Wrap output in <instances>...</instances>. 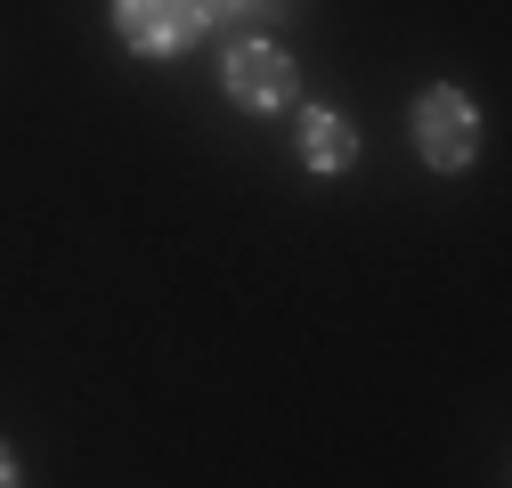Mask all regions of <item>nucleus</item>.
Here are the masks:
<instances>
[{
  "label": "nucleus",
  "mask_w": 512,
  "mask_h": 488,
  "mask_svg": "<svg viewBox=\"0 0 512 488\" xmlns=\"http://www.w3.org/2000/svg\"><path fill=\"white\" fill-rule=\"evenodd\" d=\"M407 122H415V155H423L431 171H472V163H480V106H472L456 82H431Z\"/></svg>",
  "instance_id": "nucleus-1"
},
{
  "label": "nucleus",
  "mask_w": 512,
  "mask_h": 488,
  "mask_svg": "<svg viewBox=\"0 0 512 488\" xmlns=\"http://www.w3.org/2000/svg\"><path fill=\"white\" fill-rule=\"evenodd\" d=\"M220 90H228V106H244V114H285V106L301 98V66H293V49H277L269 33H252V41L228 49Z\"/></svg>",
  "instance_id": "nucleus-2"
},
{
  "label": "nucleus",
  "mask_w": 512,
  "mask_h": 488,
  "mask_svg": "<svg viewBox=\"0 0 512 488\" xmlns=\"http://www.w3.org/2000/svg\"><path fill=\"white\" fill-rule=\"evenodd\" d=\"M204 25H220L212 0H114V33L131 41L139 57H171V49L196 41Z\"/></svg>",
  "instance_id": "nucleus-3"
},
{
  "label": "nucleus",
  "mask_w": 512,
  "mask_h": 488,
  "mask_svg": "<svg viewBox=\"0 0 512 488\" xmlns=\"http://www.w3.org/2000/svg\"><path fill=\"white\" fill-rule=\"evenodd\" d=\"M293 155H301L317 179H342V171L358 163V122H350L342 106H309V114L293 122Z\"/></svg>",
  "instance_id": "nucleus-4"
},
{
  "label": "nucleus",
  "mask_w": 512,
  "mask_h": 488,
  "mask_svg": "<svg viewBox=\"0 0 512 488\" xmlns=\"http://www.w3.org/2000/svg\"><path fill=\"white\" fill-rule=\"evenodd\" d=\"M252 9H269V0H212V17L228 25V17H252Z\"/></svg>",
  "instance_id": "nucleus-5"
},
{
  "label": "nucleus",
  "mask_w": 512,
  "mask_h": 488,
  "mask_svg": "<svg viewBox=\"0 0 512 488\" xmlns=\"http://www.w3.org/2000/svg\"><path fill=\"white\" fill-rule=\"evenodd\" d=\"M0 488H25V472H17V456L0 448Z\"/></svg>",
  "instance_id": "nucleus-6"
}]
</instances>
